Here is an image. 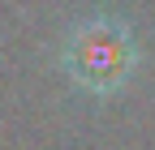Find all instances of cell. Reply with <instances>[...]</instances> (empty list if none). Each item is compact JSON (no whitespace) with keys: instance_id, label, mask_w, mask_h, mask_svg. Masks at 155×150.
Here are the masks:
<instances>
[{"instance_id":"cell-1","label":"cell","mask_w":155,"mask_h":150,"mask_svg":"<svg viewBox=\"0 0 155 150\" xmlns=\"http://www.w3.org/2000/svg\"><path fill=\"white\" fill-rule=\"evenodd\" d=\"M61 69L86 95H116L138 69V39L121 17H82L61 43Z\"/></svg>"}]
</instances>
